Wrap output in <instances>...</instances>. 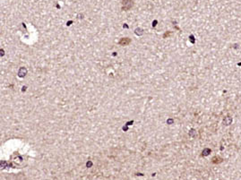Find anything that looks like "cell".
<instances>
[{"instance_id": "6da1fadb", "label": "cell", "mask_w": 241, "mask_h": 180, "mask_svg": "<svg viewBox=\"0 0 241 180\" xmlns=\"http://www.w3.org/2000/svg\"><path fill=\"white\" fill-rule=\"evenodd\" d=\"M233 122V118L230 117V116H227V117H225L223 119V122H222V124H223L224 126H230L231 125V123Z\"/></svg>"}, {"instance_id": "3957f363", "label": "cell", "mask_w": 241, "mask_h": 180, "mask_svg": "<svg viewBox=\"0 0 241 180\" xmlns=\"http://www.w3.org/2000/svg\"><path fill=\"white\" fill-rule=\"evenodd\" d=\"M130 42H131V40H130L129 38H123V39H121V41H119V44H120L121 46H127Z\"/></svg>"}, {"instance_id": "9c48e42d", "label": "cell", "mask_w": 241, "mask_h": 180, "mask_svg": "<svg viewBox=\"0 0 241 180\" xmlns=\"http://www.w3.org/2000/svg\"><path fill=\"white\" fill-rule=\"evenodd\" d=\"M238 66H241V63H238Z\"/></svg>"}, {"instance_id": "8992f818", "label": "cell", "mask_w": 241, "mask_h": 180, "mask_svg": "<svg viewBox=\"0 0 241 180\" xmlns=\"http://www.w3.org/2000/svg\"><path fill=\"white\" fill-rule=\"evenodd\" d=\"M194 134H196V130H195V129H191V130H190V132L188 133V135H189L190 136L194 137Z\"/></svg>"}, {"instance_id": "ba28073f", "label": "cell", "mask_w": 241, "mask_h": 180, "mask_svg": "<svg viewBox=\"0 0 241 180\" xmlns=\"http://www.w3.org/2000/svg\"><path fill=\"white\" fill-rule=\"evenodd\" d=\"M167 123H169V124H172L173 123V120L172 119H170L167 121Z\"/></svg>"}, {"instance_id": "5b68a950", "label": "cell", "mask_w": 241, "mask_h": 180, "mask_svg": "<svg viewBox=\"0 0 241 180\" xmlns=\"http://www.w3.org/2000/svg\"><path fill=\"white\" fill-rule=\"evenodd\" d=\"M189 41H191V43L195 44V42H196V41H195V37H194V35H190V36H189Z\"/></svg>"}, {"instance_id": "7a4b0ae2", "label": "cell", "mask_w": 241, "mask_h": 180, "mask_svg": "<svg viewBox=\"0 0 241 180\" xmlns=\"http://www.w3.org/2000/svg\"><path fill=\"white\" fill-rule=\"evenodd\" d=\"M222 161H223V159L221 158L220 156H214V157H213V159H212V162L213 163V164H220V163H222Z\"/></svg>"}, {"instance_id": "52a82bcc", "label": "cell", "mask_w": 241, "mask_h": 180, "mask_svg": "<svg viewBox=\"0 0 241 180\" xmlns=\"http://www.w3.org/2000/svg\"><path fill=\"white\" fill-rule=\"evenodd\" d=\"M233 49H239V44H234L232 46Z\"/></svg>"}, {"instance_id": "277c9868", "label": "cell", "mask_w": 241, "mask_h": 180, "mask_svg": "<svg viewBox=\"0 0 241 180\" xmlns=\"http://www.w3.org/2000/svg\"><path fill=\"white\" fill-rule=\"evenodd\" d=\"M211 152H212V150L210 148H205V149H204V151L202 152V155L203 156H208V155H210Z\"/></svg>"}]
</instances>
